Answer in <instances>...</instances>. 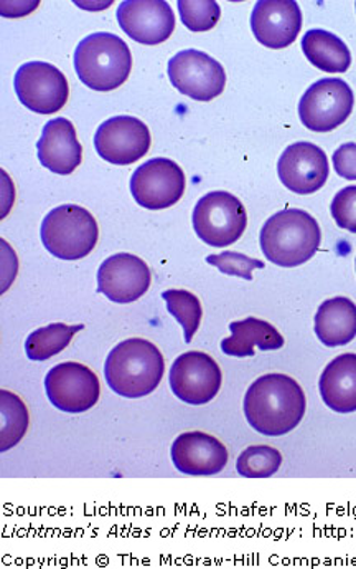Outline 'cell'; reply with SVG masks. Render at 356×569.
<instances>
[{
	"mask_svg": "<svg viewBox=\"0 0 356 569\" xmlns=\"http://www.w3.org/2000/svg\"><path fill=\"white\" fill-rule=\"evenodd\" d=\"M244 415L256 432L286 436L304 419V391L291 376H261L244 396Z\"/></svg>",
	"mask_w": 356,
	"mask_h": 569,
	"instance_id": "cell-1",
	"label": "cell"
},
{
	"mask_svg": "<svg viewBox=\"0 0 356 569\" xmlns=\"http://www.w3.org/2000/svg\"><path fill=\"white\" fill-rule=\"evenodd\" d=\"M165 359L159 348L142 338H131L113 348L104 365L108 386L122 398L151 395L161 385Z\"/></svg>",
	"mask_w": 356,
	"mask_h": 569,
	"instance_id": "cell-2",
	"label": "cell"
},
{
	"mask_svg": "<svg viewBox=\"0 0 356 569\" xmlns=\"http://www.w3.org/2000/svg\"><path fill=\"white\" fill-rule=\"evenodd\" d=\"M260 242L264 257L271 263L293 269L317 253L322 242L321 227L308 212L284 209L264 223Z\"/></svg>",
	"mask_w": 356,
	"mask_h": 569,
	"instance_id": "cell-3",
	"label": "cell"
},
{
	"mask_svg": "<svg viewBox=\"0 0 356 569\" xmlns=\"http://www.w3.org/2000/svg\"><path fill=\"white\" fill-rule=\"evenodd\" d=\"M74 70L91 90H116L131 73V50L114 33H93L81 40L74 50Z\"/></svg>",
	"mask_w": 356,
	"mask_h": 569,
	"instance_id": "cell-4",
	"label": "cell"
},
{
	"mask_svg": "<svg viewBox=\"0 0 356 569\" xmlns=\"http://www.w3.org/2000/svg\"><path fill=\"white\" fill-rule=\"evenodd\" d=\"M40 237L57 259L80 260L93 252L100 229L93 213L80 206L67 204L47 213Z\"/></svg>",
	"mask_w": 356,
	"mask_h": 569,
	"instance_id": "cell-5",
	"label": "cell"
},
{
	"mask_svg": "<svg viewBox=\"0 0 356 569\" xmlns=\"http://www.w3.org/2000/svg\"><path fill=\"white\" fill-rule=\"evenodd\" d=\"M247 226V213L236 196L208 192L193 209V229L206 246L228 247L237 242Z\"/></svg>",
	"mask_w": 356,
	"mask_h": 569,
	"instance_id": "cell-6",
	"label": "cell"
},
{
	"mask_svg": "<svg viewBox=\"0 0 356 569\" xmlns=\"http://www.w3.org/2000/svg\"><path fill=\"white\" fill-rule=\"evenodd\" d=\"M355 94L342 78H322L298 103V117L307 130L328 133L342 127L354 111Z\"/></svg>",
	"mask_w": 356,
	"mask_h": 569,
	"instance_id": "cell-7",
	"label": "cell"
},
{
	"mask_svg": "<svg viewBox=\"0 0 356 569\" xmlns=\"http://www.w3.org/2000/svg\"><path fill=\"white\" fill-rule=\"evenodd\" d=\"M185 186L182 168L167 158L151 159L139 166L131 178L132 198L149 211H161L177 204Z\"/></svg>",
	"mask_w": 356,
	"mask_h": 569,
	"instance_id": "cell-8",
	"label": "cell"
},
{
	"mask_svg": "<svg viewBox=\"0 0 356 569\" xmlns=\"http://www.w3.org/2000/svg\"><path fill=\"white\" fill-rule=\"evenodd\" d=\"M50 402L68 415L90 411L100 401V379L80 362H61L45 378Z\"/></svg>",
	"mask_w": 356,
	"mask_h": 569,
	"instance_id": "cell-9",
	"label": "cell"
},
{
	"mask_svg": "<svg viewBox=\"0 0 356 569\" xmlns=\"http://www.w3.org/2000/svg\"><path fill=\"white\" fill-rule=\"evenodd\" d=\"M172 87L195 101H212L225 90L226 73L218 60L200 50H183L169 62Z\"/></svg>",
	"mask_w": 356,
	"mask_h": 569,
	"instance_id": "cell-10",
	"label": "cell"
},
{
	"mask_svg": "<svg viewBox=\"0 0 356 569\" xmlns=\"http://www.w3.org/2000/svg\"><path fill=\"white\" fill-rule=\"evenodd\" d=\"M13 87L20 103L39 114L59 113L70 94L67 77L47 62H29L20 67Z\"/></svg>",
	"mask_w": 356,
	"mask_h": 569,
	"instance_id": "cell-11",
	"label": "cell"
},
{
	"mask_svg": "<svg viewBox=\"0 0 356 569\" xmlns=\"http://www.w3.org/2000/svg\"><path fill=\"white\" fill-rule=\"evenodd\" d=\"M222 382V369L210 355L189 351L172 365L171 389L185 405H208L218 395Z\"/></svg>",
	"mask_w": 356,
	"mask_h": 569,
	"instance_id": "cell-12",
	"label": "cell"
},
{
	"mask_svg": "<svg viewBox=\"0 0 356 569\" xmlns=\"http://www.w3.org/2000/svg\"><path fill=\"white\" fill-rule=\"evenodd\" d=\"M151 131L134 117H114L104 121L94 134V148L104 161L128 166L148 154Z\"/></svg>",
	"mask_w": 356,
	"mask_h": 569,
	"instance_id": "cell-13",
	"label": "cell"
},
{
	"mask_svg": "<svg viewBox=\"0 0 356 569\" xmlns=\"http://www.w3.org/2000/svg\"><path fill=\"white\" fill-rule=\"evenodd\" d=\"M281 182L296 194H314L324 188L330 174V166L324 149L312 142H294L277 162Z\"/></svg>",
	"mask_w": 356,
	"mask_h": 569,
	"instance_id": "cell-14",
	"label": "cell"
},
{
	"mask_svg": "<svg viewBox=\"0 0 356 569\" xmlns=\"http://www.w3.org/2000/svg\"><path fill=\"white\" fill-rule=\"evenodd\" d=\"M119 27L142 46H159L175 29L172 7L164 0H125L118 7Z\"/></svg>",
	"mask_w": 356,
	"mask_h": 569,
	"instance_id": "cell-15",
	"label": "cell"
},
{
	"mask_svg": "<svg viewBox=\"0 0 356 569\" xmlns=\"http://www.w3.org/2000/svg\"><path fill=\"white\" fill-rule=\"evenodd\" d=\"M152 277L148 263L132 253H116L98 270V291L114 303H132L144 297Z\"/></svg>",
	"mask_w": 356,
	"mask_h": 569,
	"instance_id": "cell-16",
	"label": "cell"
},
{
	"mask_svg": "<svg viewBox=\"0 0 356 569\" xmlns=\"http://www.w3.org/2000/svg\"><path fill=\"white\" fill-rule=\"evenodd\" d=\"M301 29V7L294 0H260L251 13V30L267 49L293 46Z\"/></svg>",
	"mask_w": 356,
	"mask_h": 569,
	"instance_id": "cell-17",
	"label": "cell"
},
{
	"mask_svg": "<svg viewBox=\"0 0 356 569\" xmlns=\"http://www.w3.org/2000/svg\"><path fill=\"white\" fill-rule=\"evenodd\" d=\"M171 457L179 472L193 477L215 476L228 463L225 443L199 430L179 436L172 443Z\"/></svg>",
	"mask_w": 356,
	"mask_h": 569,
	"instance_id": "cell-18",
	"label": "cell"
},
{
	"mask_svg": "<svg viewBox=\"0 0 356 569\" xmlns=\"http://www.w3.org/2000/svg\"><path fill=\"white\" fill-rule=\"evenodd\" d=\"M37 149L43 168L60 176L71 174L83 159V148L78 141L77 130L67 118H55L43 127Z\"/></svg>",
	"mask_w": 356,
	"mask_h": 569,
	"instance_id": "cell-19",
	"label": "cell"
},
{
	"mask_svg": "<svg viewBox=\"0 0 356 569\" xmlns=\"http://www.w3.org/2000/svg\"><path fill=\"white\" fill-rule=\"evenodd\" d=\"M322 399L332 411L350 415L356 411V355L338 356L322 372L318 381Z\"/></svg>",
	"mask_w": 356,
	"mask_h": 569,
	"instance_id": "cell-20",
	"label": "cell"
},
{
	"mask_svg": "<svg viewBox=\"0 0 356 569\" xmlns=\"http://www.w3.org/2000/svg\"><path fill=\"white\" fill-rule=\"evenodd\" d=\"M315 335L328 348L345 347L356 338V305L350 298L324 301L315 315Z\"/></svg>",
	"mask_w": 356,
	"mask_h": 569,
	"instance_id": "cell-21",
	"label": "cell"
},
{
	"mask_svg": "<svg viewBox=\"0 0 356 569\" xmlns=\"http://www.w3.org/2000/svg\"><path fill=\"white\" fill-rule=\"evenodd\" d=\"M232 337L222 341L223 353L246 358L254 355V348L263 351L279 350L284 347V338L273 325L260 318H246L230 325Z\"/></svg>",
	"mask_w": 356,
	"mask_h": 569,
	"instance_id": "cell-22",
	"label": "cell"
},
{
	"mask_svg": "<svg viewBox=\"0 0 356 569\" xmlns=\"http://www.w3.org/2000/svg\"><path fill=\"white\" fill-rule=\"evenodd\" d=\"M302 52L312 66L325 73H345L352 66L347 43L327 30H308L302 39Z\"/></svg>",
	"mask_w": 356,
	"mask_h": 569,
	"instance_id": "cell-23",
	"label": "cell"
},
{
	"mask_svg": "<svg viewBox=\"0 0 356 569\" xmlns=\"http://www.w3.org/2000/svg\"><path fill=\"white\" fill-rule=\"evenodd\" d=\"M84 325L53 323L33 331L26 341L27 358L32 361H47L61 353L73 340L78 331L83 330Z\"/></svg>",
	"mask_w": 356,
	"mask_h": 569,
	"instance_id": "cell-24",
	"label": "cell"
},
{
	"mask_svg": "<svg viewBox=\"0 0 356 569\" xmlns=\"http://www.w3.org/2000/svg\"><path fill=\"white\" fill-rule=\"evenodd\" d=\"M0 411H2L0 452H7L26 436L27 427H29V412H27L26 405L9 391L0 392Z\"/></svg>",
	"mask_w": 356,
	"mask_h": 569,
	"instance_id": "cell-25",
	"label": "cell"
},
{
	"mask_svg": "<svg viewBox=\"0 0 356 569\" xmlns=\"http://www.w3.org/2000/svg\"><path fill=\"white\" fill-rule=\"evenodd\" d=\"M283 466L279 450L269 446L247 447L237 457L236 470L244 479H269Z\"/></svg>",
	"mask_w": 356,
	"mask_h": 569,
	"instance_id": "cell-26",
	"label": "cell"
},
{
	"mask_svg": "<svg viewBox=\"0 0 356 569\" xmlns=\"http://www.w3.org/2000/svg\"><path fill=\"white\" fill-rule=\"evenodd\" d=\"M167 303L169 313L177 318L185 335V343H192L193 337L202 323V303L195 295L186 290H167L162 293Z\"/></svg>",
	"mask_w": 356,
	"mask_h": 569,
	"instance_id": "cell-27",
	"label": "cell"
},
{
	"mask_svg": "<svg viewBox=\"0 0 356 569\" xmlns=\"http://www.w3.org/2000/svg\"><path fill=\"white\" fill-rule=\"evenodd\" d=\"M179 10L183 26L192 32H208L222 16L215 0H180Z\"/></svg>",
	"mask_w": 356,
	"mask_h": 569,
	"instance_id": "cell-28",
	"label": "cell"
},
{
	"mask_svg": "<svg viewBox=\"0 0 356 569\" xmlns=\"http://www.w3.org/2000/svg\"><path fill=\"white\" fill-rule=\"evenodd\" d=\"M206 262L216 267L225 276L240 277L244 280H253L254 270L264 269V263L261 260L251 259L244 253L232 252V250H226L218 256H208Z\"/></svg>",
	"mask_w": 356,
	"mask_h": 569,
	"instance_id": "cell-29",
	"label": "cell"
},
{
	"mask_svg": "<svg viewBox=\"0 0 356 569\" xmlns=\"http://www.w3.org/2000/svg\"><path fill=\"white\" fill-rule=\"evenodd\" d=\"M330 212L340 229L356 233V186H348L337 192Z\"/></svg>",
	"mask_w": 356,
	"mask_h": 569,
	"instance_id": "cell-30",
	"label": "cell"
},
{
	"mask_svg": "<svg viewBox=\"0 0 356 569\" xmlns=\"http://www.w3.org/2000/svg\"><path fill=\"white\" fill-rule=\"evenodd\" d=\"M335 171L340 178L348 179V181H356V144L355 142H347L340 146L334 152Z\"/></svg>",
	"mask_w": 356,
	"mask_h": 569,
	"instance_id": "cell-31",
	"label": "cell"
},
{
	"mask_svg": "<svg viewBox=\"0 0 356 569\" xmlns=\"http://www.w3.org/2000/svg\"><path fill=\"white\" fill-rule=\"evenodd\" d=\"M355 7H356V3H355Z\"/></svg>",
	"mask_w": 356,
	"mask_h": 569,
	"instance_id": "cell-32",
	"label": "cell"
}]
</instances>
